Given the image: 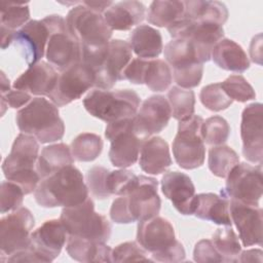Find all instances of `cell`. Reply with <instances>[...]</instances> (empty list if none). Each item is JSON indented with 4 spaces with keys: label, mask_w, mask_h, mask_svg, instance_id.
Masks as SVG:
<instances>
[{
    "label": "cell",
    "mask_w": 263,
    "mask_h": 263,
    "mask_svg": "<svg viewBox=\"0 0 263 263\" xmlns=\"http://www.w3.org/2000/svg\"><path fill=\"white\" fill-rule=\"evenodd\" d=\"M34 197L42 208H70L87 199L88 188L80 171L69 165L42 179L34 191Z\"/></svg>",
    "instance_id": "1"
},
{
    "label": "cell",
    "mask_w": 263,
    "mask_h": 263,
    "mask_svg": "<svg viewBox=\"0 0 263 263\" xmlns=\"http://www.w3.org/2000/svg\"><path fill=\"white\" fill-rule=\"evenodd\" d=\"M157 187L156 179L140 175L138 184L128 194L113 200L110 209L111 220L117 224H129L157 216L161 206Z\"/></svg>",
    "instance_id": "2"
},
{
    "label": "cell",
    "mask_w": 263,
    "mask_h": 263,
    "mask_svg": "<svg viewBox=\"0 0 263 263\" xmlns=\"http://www.w3.org/2000/svg\"><path fill=\"white\" fill-rule=\"evenodd\" d=\"M133 58V49L128 42L113 39L106 46L95 50H81V62L88 66L95 74V86L108 90L118 80Z\"/></svg>",
    "instance_id": "3"
},
{
    "label": "cell",
    "mask_w": 263,
    "mask_h": 263,
    "mask_svg": "<svg viewBox=\"0 0 263 263\" xmlns=\"http://www.w3.org/2000/svg\"><path fill=\"white\" fill-rule=\"evenodd\" d=\"M15 122L23 134L33 136L41 144L59 141L65 134V124L57 106L40 97L17 111Z\"/></svg>",
    "instance_id": "4"
},
{
    "label": "cell",
    "mask_w": 263,
    "mask_h": 263,
    "mask_svg": "<svg viewBox=\"0 0 263 263\" xmlns=\"http://www.w3.org/2000/svg\"><path fill=\"white\" fill-rule=\"evenodd\" d=\"M137 242L151 253L152 261L174 263L185 260V249L176 239L173 225L164 218L155 216L139 222Z\"/></svg>",
    "instance_id": "5"
},
{
    "label": "cell",
    "mask_w": 263,
    "mask_h": 263,
    "mask_svg": "<svg viewBox=\"0 0 263 263\" xmlns=\"http://www.w3.org/2000/svg\"><path fill=\"white\" fill-rule=\"evenodd\" d=\"M39 143L30 135L20 134L12 144L10 153L2 163L5 178L17 184L25 192L30 194L36 190L40 176L34 170L38 160Z\"/></svg>",
    "instance_id": "6"
},
{
    "label": "cell",
    "mask_w": 263,
    "mask_h": 263,
    "mask_svg": "<svg viewBox=\"0 0 263 263\" xmlns=\"http://www.w3.org/2000/svg\"><path fill=\"white\" fill-rule=\"evenodd\" d=\"M141 99L129 88L104 90L96 88L83 99L85 110L96 118L108 123L134 117L139 109Z\"/></svg>",
    "instance_id": "7"
},
{
    "label": "cell",
    "mask_w": 263,
    "mask_h": 263,
    "mask_svg": "<svg viewBox=\"0 0 263 263\" xmlns=\"http://www.w3.org/2000/svg\"><path fill=\"white\" fill-rule=\"evenodd\" d=\"M66 25L69 33L79 42L81 50H95L106 46L113 32L102 13L81 2L70 9L66 16Z\"/></svg>",
    "instance_id": "8"
},
{
    "label": "cell",
    "mask_w": 263,
    "mask_h": 263,
    "mask_svg": "<svg viewBox=\"0 0 263 263\" xmlns=\"http://www.w3.org/2000/svg\"><path fill=\"white\" fill-rule=\"evenodd\" d=\"M68 235L97 242H107L111 235V224L107 218L95 212L90 197L75 206L64 208L60 217Z\"/></svg>",
    "instance_id": "9"
},
{
    "label": "cell",
    "mask_w": 263,
    "mask_h": 263,
    "mask_svg": "<svg viewBox=\"0 0 263 263\" xmlns=\"http://www.w3.org/2000/svg\"><path fill=\"white\" fill-rule=\"evenodd\" d=\"M42 20L50 33L45 52L48 63L60 72L80 63L81 46L69 33L66 20L59 14L47 15Z\"/></svg>",
    "instance_id": "10"
},
{
    "label": "cell",
    "mask_w": 263,
    "mask_h": 263,
    "mask_svg": "<svg viewBox=\"0 0 263 263\" xmlns=\"http://www.w3.org/2000/svg\"><path fill=\"white\" fill-rule=\"evenodd\" d=\"M203 121L199 115L179 121L178 133L173 141V154L181 168L194 170L204 162L205 147L201 137Z\"/></svg>",
    "instance_id": "11"
},
{
    "label": "cell",
    "mask_w": 263,
    "mask_h": 263,
    "mask_svg": "<svg viewBox=\"0 0 263 263\" xmlns=\"http://www.w3.org/2000/svg\"><path fill=\"white\" fill-rule=\"evenodd\" d=\"M134 117L113 121L106 126L105 137L111 143L109 159L116 167L125 168L135 164L146 141L135 132Z\"/></svg>",
    "instance_id": "12"
},
{
    "label": "cell",
    "mask_w": 263,
    "mask_h": 263,
    "mask_svg": "<svg viewBox=\"0 0 263 263\" xmlns=\"http://www.w3.org/2000/svg\"><path fill=\"white\" fill-rule=\"evenodd\" d=\"M35 219L31 211L21 206L0 220L1 262L13 254L30 248Z\"/></svg>",
    "instance_id": "13"
},
{
    "label": "cell",
    "mask_w": 263,
    "mask_h": 263,
    "mask_svg": "<svg viewBox=\"0 0 263 263\" xmlns=\"http://www.w3.org/2000/svg\"><path fill=\"white\" fill-rule=\"evenodd\" d=\"M173 39H186L192 43L201 64L212 59L215 45L224 37L222 26L197 23L183 17L167 28Z\"/></svg>",
    "instance_id": "14"
},
{
    "label": "cell",
    "mask_w": 263,
    "mask_h": 263,
    "mask_svg": "<svg viewBox=\"0 0 263 263\" xmlns=\"http://www.w3.org/2000/svg\"><path fill=\"white\" fill-rule=\"evenodd\" d=\"M226 178L225 189H221V192L229 199L259 204L263 190L262 165H251L247 162L238 163Z\"/></svg>",
    "instance_id": "15"
},
{
    "label": "cell",
    "mask_w": 263,
    "mask_h": 263,
    "mask_svg": "<svg viewBox=\"0 0 263 263\" xmlns=\"http://www.w3.org/2000/svg\"><path fill=\"white\" fill-rule=\"evenodd\" d=\"M95 83L93 72L80 62L59 74L55 86L48 98L57 107H63L80 99L83 93L95 86Z\"/></svg>",
    "instance_id": "16"
},
{
    "label": "cell",
    "mask_w": 263,
    "mask_h": 263,
    "mask_svg": "<svg viewBox=\"0 0 263 263\" xmlns=\"http://www.w3.org/2000/svg\"><path fill=\"white\" fill-rule=\"evenodd\" d=\"M261 103L248 105L241 114L240 137L242 155L253 163L262 165L263 157V109Z\"/></svg>",
    "instance_id": "17"
},
{
    "label": "cell",
    "mask_w": 263,
    "mask_h": 263,
    "mask_svg": "<svg viewBox=\"0 0 263 263\" xmlns=\"http://www.w3.org/2000/svg\"><path fill=\"white\" fill-rule=\"evenodd\" d=\"M172 117L168 101L163 96L146 99L134 117L135 132L144 140L163 130Z\"/></svg>",
    "instance_id": "18"
},
{
    "label": "cell",
    "mask_w": 263,
    "mask_h": 263,
    "mask_svg": "<svg viewBox=\"0 0 263 263\" xmlns=\"http://www.w3.org/2000/svg\"><path fill=\"white\" fill-rule=\"evenodd\" d=\"M229 213L243 247L262 246V209L259 204L229 199Z\"/></svg>",
    "instance_id": "19"
},
{
    "label": "cell",
    "mask_w": 263,
    "mask_h": 263,
    "mask_svg": "<svg viewBox=\"0 0 263 263\" xmlns=\"http://www.w3.org/2000/svg\"><path fill=\"white\" fill-rule=\"evenodd\" d=\"M67 239L68 233L61 220H48L31 233L30 249L39 262H51L61 254Z\"/></svg>",
    "instance_id": "20"
},
{
    "label": "cell",
    "mask_w": 263,
    "mask_h": 263,
    "mask_svg": "<svg viewBox=\"0 0 263 263\" xmlns=\"http://www.w3.org/2000/svg\"><path fill=\"white\" fill-rule=\"evenodd\" d=\"M49 29L43 20H31L14 33L13 43L18 47L29 67L43 58L49 38Z\"/></svg>",
    "instance_id": "21"
},
{
    "label": "cell",
    "mask_w": 263,
    "mask_h": 263,
    "mask_svg": "<svg viewBox=\"0 0 263 263\" xmlns=\"http://www.w3.org/2000/svg\"><path fill=\"white\" fill-rule=\"evenodd\" d=\"M161 190L175 209L182 215H193L195 187L190 179L181 172H167L161 179Z\"/></svg>",
    "instance_id": "22"
},
{
    "label": "cell",
    "mask_w": 263,
    "mask_h": 263,
    "mask_svg": "<svg viewBox=\"0 0 263 263\" xmlns=\"http://www.w3.org/2000/svg\"><path fill=\"white\" fill-rule=\"evenodd\" d=\"M59 74L46 62H39L28 68L13 82V88L30 93L31 96H47L53 90Z\"/></svg>",
    "instance_id": "23"
},
{
    "label": "cell",
    "mask_w": 263,
    "mask_h": 263,
    "mask_svg": "<svg viewBox=\"0 0 263 263\" xmlns=\"http://www.w3.org/2000/svg\"><path fill=\"white\" fill-rule=\"evenodd\" d=\"M229 203V198L222 192L221 195L200 193L195 195L193 215L198 219L211 221L218 225L231 226Z\"/></svg>",
    "instance_id": "24"
},
{
    "label": "cell",
    "mask_w": 263,
    "mask_h": 263,
    "mask_svg": "<svg viewBox=\"0 0 263 263\" xmlns=\"http://www.w3.org/2000/svg\"><path fill=\"white\" fill-rule=\"evenodd\" d=\"M103 15L112 31H128L145 20L146 7L140 1H120L113 3Z\"/></svg>",
    "instance_id": "25"
},
{
    "label": "cell",
    "mask_w": 263,
    "mask_h": 263,
    "mask_svg": "<svg viewBox=\"0 0 263 263\" xmlns=\"http://www.w3.org/2000/svg\"><path fill=\"white\" fill-rule=\"evenodd\" d=\"M139 165L149 175H160L172 165L170 147L166 141L160 137H152L146 140L140 151Z\"/></svg>",
    "instance_id": "26"
},
{
    "label": "cell",
    "mask_w": 263,
    "mask_h": 263,
    "mask_svg": "<svg viewBox=\"0 0 263 263\" xmlns=\"http://www.w3.org/2000/svg\"><path fill=\"white\" fill-rule=\"evenodd\" d=\"M212 59L221 69L242 73L250 68V61L242 47L231 39H221L213 48Z\"/></svg>",
    "instance_id": "27"
},
{
    "label": "cell",
    "mask_w": 263,
    "mask_h": 263,
    "mask_svg": "<svg viewBox=\"0 0 263 263\" xmlns=\"http://www.w3.org/2000/svg\"><path fill=\"white\" fill-rule=\"evenodd\" d=\"M66 251L79 262H112V249L106 242H97L68 235Z\"/></svg>",
    "instance_id": "28"
},
{
    "label": "cell",
    "mask_w": 263,
    "mask_h": 263,
    "mask_svg": "<svg viewBox=\"0 0 263 263\" xmlns=\"http://www.w3.org/2000/svg\"><path fill=\"white\" fill-rule=\"evenodd\" d=\"M185 13L187 20L222 26L228 20V9L226 5L220 1H184Z\"/></svg>",
    "instance_id": "29"
},
{
    "label": "cell",
    "mask_w": 263,
    "mask_h": 263,
    "mask_svg": "<svg viewBox=\"0 0 263 263\" xmlns=\"http://www.w3.org/2000/svg\"><path fill=\"white\" fill-rule=\"evenodd\" d=\"M74 164L71 148L64 143L46 146L38 157L36 171L41 179L49 177L58 171Z\"/></svg>",
    "instance_id": "30"
},
{
    "label": "cell",
    "mask_w": 263,
    "mask_h": 263,
    "mask_svg": "<svg viewBox=\"0 0 263 263\" xmlns=\"http://www.w3.org/2000/svg\"><path fill=\"white\" fill-rule=\"evenodd\" d=\"M129 45L140 59L157 58L162 49V37L158 30L148 26H138L129 35Z\"/></svg>",
    "instance_id": "31"
},
{
    "label": "cell",
    "mask_w": 263,
    "mask_h": 263,
    "mask_svg": "<svg viewBox=\"0 0 263 263\" xmlns=\"http://www.w3.org/2000/svg\"><path fill=\"white\" fill-rule=\"evenodd\" d=\"M164 58L173 73L180 72L201 64L192 43L186 39H173L164 46ZM203 65V64H202Z\"/></svg>",
    "instance_id": "32"
},
{
    "label": "cell",
    "mask_w": 263,
    "mask_h": 263,
    "mask_svg": "<svg viewBox=\"0 0 263 263\" xmlns=\"http://www.w3.org/2000/svg\"><path fill=\"white\" fill-rule=\"evenodd\" d=\"M184 13V1H153L148 8L147 21L156 27L168 28L182 20Z\"/></svg>",
    "instance_id": "33"
},
{
    "label": "cell",
    "mask_w": 263,
    "mask_h": 263,
    "mask_svg": "<svg viewBox=\"0 0 263 263\" xmlns=\"http://www.w3.org/2000/svg\"><path fill=\"white\" fill-rule=\"evenodd\" d=\"M173 80L171 68L163 60H145L142 84H145L152 91L161 92L166 90Z\"/></svg>",
    "instance_id": "34"
},
{
    "label": "cell",
    "mask_w": 263,
    "mask_h": 263,
    "mask_svg": "<svg viewBox=\"0 0 263 263\" xmlns=\"http://www.w3.org/2000/svg\"><path fill=\"white\" fill-rule=\"evenodd\" d=\"M239 163L237 153L229 146H213L209 150L208 166L213 175L219 178H226L229 172Z\"/></svg>",
    "instance_id": "35"
},
{
    "label": "cell",
    "mask_w": 263,
    "mask_h": 263,
    "mask_svg": "<svg viewBox=\"0 0 263 263\" xmlns=\"http://www.w3.org/2000/svg\"><path fill=\"white\" fill-rule=\"evenodd\" d=\"M103 150V140L99 135L82 133L71 143V152L75 160L89 162L97 159Z\"/></svg>",
    "instance_id": "36"
},
{
    "label": "cell",
    "mask_w": 263,
    "mask_h": 263,
    "mask_svg": "<svg viewBox=\"0 0 263 263\" xmlns=\"http://www.w3.org/2000/svg\"><path fill=\"white\" fill-rule=\"evenodd\" d=\"M211 240L222 257L223 262H237L241 252V246L238 236L231 226L218 228Z\"/></svg>",
    "instance_id": "37"
},
{
    "label": "cell",
    "mask_w": 263,
    "mask_h": 263,
    "mask_svg": "<svg viewBox=\"0 0 263 263\" xmlns=\"http://www.w3.org/2000/svg\"><path fill=\"white\" fill-rule=\"evenodd\" d=\"M167 101L175 119L183 121L194 115L195 95L193 90L173 86L167 92Z\"/></svg>",
    "instance_id": "38"
},
{
    "label": "cell",
    "mask_w": 263,
    "mask_h": 263,
    "mask_svg": "<svg viewBox=\"0 0 263 263\" xmlns=\"http://www.w3.org/2000/svg\"><path fill=\"white\" fill-rule=\"evenodd\" d=\"M1 28L16 32L30 18L28 2H1Z\"/></svg>",
    "instance_id": "39"
},
{
    "label": "cell",
    "mask_w": 263,
    "mask_h": 263,
    "mask_svg": "<svg viewBox=\"0 0 263 263\" xmlns=\"http://www.w3.org/2000/svg\"><path fill=\"white\" fill-rule=\"evenodd\" d=\"M230 126L221 116L209 117L201 125V137L205 144L211 146L223 145L229 138Z\"/></svg>",
    "instance_id": "40"
},
{
    "label": "cell",
    "mask_w": 263,
    "mask_h": 263,
    "mask_svg": "<svg viewBox=\"0 0 263 263\" xmlns=\"http://www.w3.org/2000/svg\"><path fill=\"white\" fill-rule=\"evenodd\" d=\"M220 83L225 93L232 101L246 103L256 98L254 88L241 75H231Z\"/></svg>",
    "instance_id": "41"
},
{
    "label": "cell",
    "mask_w": 263,
    "mask_h": 263,
    "mask_svg": "<svg viewBox=\"0 0 263 263\" xmlns=\"http://www.w3.org/2000/svg\"><path fill=\"white\" fill-rule=\"evenodd\" d=\"M201 104L209 110L219 112L227 109L232 104V100L225 93L221 83H212L203 86L199 93Z\"/></svg>",
    "instance_id": "42"
},
{
    "label": "cell",
    "mask_w": 263,
    "mask_h": 263,
    "mask_svg": "<svg viewBox=\"0 0 263 263\" xmlns=\"http://www.w3.org/2000/svg\"><path fill=\"white\" fill-rule=\"evenodd\" d=\"M139 176L124 168L110 171L107 179V187L110 195L128 194L138 184Z\"/></svg>",
    "instance_id": "43"
},
{
    "label": "cell",
    "mask_w": 263,
    "mask_h": 263,
    "mask_svg": "<svg viewBox=\"0 0 263 263\" xmlns=\"http://www.w3.org/2000/svg\"><path fill=\"white\" fill-rule=\"evenodd\" d=\"M109 170L103 166H92L86 173V186L91 195L98 199H106L111 195L107 187Z\"/></svg>",
    "instance_id": "44"
},
{
    "label": "cell",
    "mask_w": 263,
    "mask_h": 263,
    "mask_svg": "<svg viewBox=\"0 0 263 263\" xmlns=\"http://www.w3.org/2000/svg\"><path fill=\"white\" fill-rule=\"evenodd\" d=\"M24 195H26L24 190L17 184L11 181H3L1 183V214L20 209Z\"/></svg>",
    "instance_id": "45"
},
{
    "label": "cell",
    "mask_w": 263,
    "mask_h": 263,
    "mask_svg": "<svg viewBox=\"0 0 263 263\" xmlns=\"http://www.w3.org/2000/svg\"><path fill=\"white\" fill-rule=\"evenodd\" d=\"M112 262L152 261L147 257V252L135 241H126L116 246L111 252Z\"/></svg>",
    "instance_id": "46"
},
{
    "label": "cell",
    "mask_w": 263,
    "mask_h": 263,
    "mask_svg": "<svg viewBox=\"0 0 263 263\" xmlns=\"http://www.w3.org/2000/svg\"><path fill=\"white\" fill-rule=\"evenodd\" d=\"M193 259L199 263L223 262L222 257L214 247L211 239H201L196 242L193 250Z\"/></svg>",
    "instance_id": "47"
},
{
    "label": "cell",
    "mask_w": 263,
    "mask_h": 263,
    "mask_svg": "<svg viewBox=\"0 0 263 263\" xmlns=\"http://www.w3.org/2000/svg\"><path fill=\"white\" fill-rule=\"evenodd\" d=\"M32 96L26 91L20 89H10L5 93L1 95V107H2V114L5 112V107L9 106L13 109H17L28 102H31Z\"/></svg>",
    "instance_id": "48"
},
{
    "label": "cell",
    "mask_w": 263,
    "mask_h": 263,
    "mask_svg": "<svg viewBox=\"0 0 263 263\" xmlns=\"http://www.w3.org/2000/svg\"><path fill=\"white\" fill-rule=\"evenodd\" d=\"M262 251L258 249L240 252L237 262H262Z\"/></svg>",
    "instance_id": "49"
},
{
    "label": "cell",
    "mask_w": 263,
    "mask_h": 263,
    "mask_svg": "<svg viewBox=\"0 0 263 263\" xmlns=\"http://www.w3.org/2000/svg\"><path fill=\"white\" fill-rule=\"evenodd\" d=\"M81 3L100 13H104L113 4L112 1H81Z\"/></svg>",
    "instance_id": "50"
},
{
    "label": "cell",
    "mask_w": 263,
    "mask_h": 263,
    "mask_svg": "<svg viewBox=\"0 0 263 263\" xmlns=\"http://www.w3.org/2000/svg\"><path fill=\"white\" fill-rule=\"evenodd\" d=\"M10 90V84L8 78L5 76L4 72H1V95Z\"/></svg>",
    "instance_id": "51"
}]
</instances>
